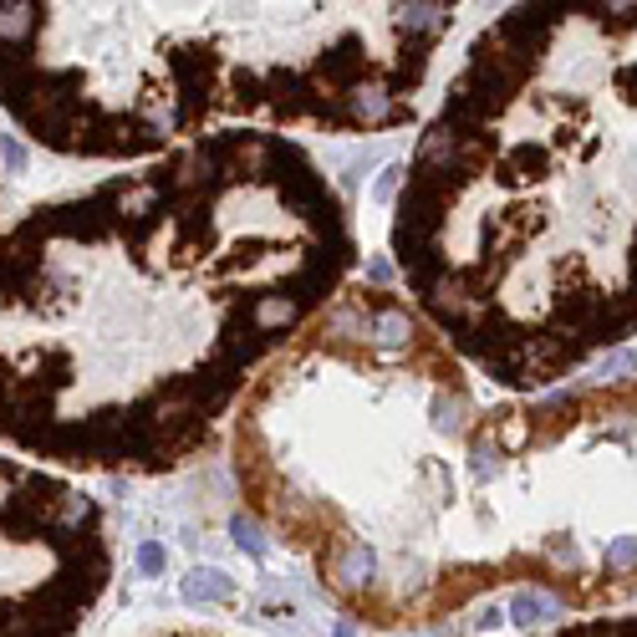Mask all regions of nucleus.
Returning a JSON list of instances; mask_svg holds the SVG:
<instances>
[{
	"instance_id": "nucleus-1",
	"label": "nucleus",
	"mask_w": 637,
	"mask_h": 637,
	"mask_svg": "<svg viewBox=\"0 0 637 637\" xmlns=\"http://www.w3.org/2000/svg\"><path fill=\"white\" fill-rule=\"evenodd\" d=\"M240 510L367 633L505 592L637 601V377L501 393L403 291L352 275L240 398Z\"/></svg>"
},
{
	"instance_id": "nucleus-2",
	"label": "nucleus",
	"mask_w": 637,
	"mask_h": 637,
	"mask_svg": "<svg viewBox=\"0 0 637 637\" xmlns=\"http://www.w3.org/2000/svg\"><path fill=\"white\" fill-rule=\"evenodd\" d=\"M301 138L210 133L0 230V454L163 479L225 449L251 383L357 275Z\"/></svg>"
},
{
	"instance_id": "nucleus-3",
	"label": "nucleus",
	"mask_w": 637,
	"mask_h": 637,
	"mask_svg": "<svg viewBox=\"0 0 637 637\" xmlns=\"http://www.w3.org/2000/svg\"><path fill=\"white\" fill-rule=\"evenodd\" d=\"M403 301L501 393L637 342V0L501 6L387 204Z\"/></svg>"
},
{
	"instance_id": "nucleus-4",
	"label": "nucleus",
	"mask_w": 637,
	"mask_h": 637,
	"mask_svg": "<svg viewBox=\"0 0 637 637\" xmlns=\"http://www.w3.org/2000/svg\"><path fill=\"white\" fill-rule=\"evenodd\" d=\"M464 11L0 0V118L92 169L210 133L383 138L428 113Z\"/></svg>"
},
{
	"instance_id": "nucleus-5",
	"label": "nucleus",
	"mask_w": 637,
	"mask_h": 637,
	"mask_svg": "<svg viewBox=\"0 0 637 637\" xmlns=\"http://www.w3.org/2000/svg\"><path fill=\"white\" fill-rule=\"evenodd\" d=\"M113 582L118 540L98 495L0 454V637H82Z\"/></svg>"
},
{
	"instance_id": "nucleus-6",
	"label": "nucleus",
	"mask_w": 637,
	"mask_h": 637,
	"mask_svg": "<svg viewBox=\"0 0 637 637\" xmlns=\"http://www.w3.org/2000/svg\"><path fill=\"white\" fill-rule=\"evenodd\" d=\"M530 637H637V613H607V617H582L566 627H546Z\"/></svg>"
},
{
	"instance_id": "nucleus-7",
	"label": "nucleus",
	"mask_w": 637,
	"mask_h": 637,
	"mask_svg": "<svg viewBox=\"0 0 637 637\" xmlns=\"http://www.w3.org/2000/svg\"><path fill=\"white\" fill-rule=\"evenodd\" d=\"M138 637H240V633H225V627H204V623H163V627H149Z\"/></svg>"
},
{
	"instance_id": "nucleus-8",
	"label": "nucleus",
	"mask_w": 637,
	"mask_h": 637,
	"mask_svg": "<svg viewBox=\"0 0 637 637\" xmlns=\"http://www.w3.org/2000/svg\"><path fill=\"white\" fill-rule=\"evenodd\" d=\"M0 230H6V189H0Z\"/></svg>"
}]
</instances>
